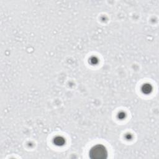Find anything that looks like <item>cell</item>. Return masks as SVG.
<instances>
[{
	"mask_svg": "<svg viewBox=\"0 0 159 159\" xmlns=\"http://www.w3.org/2000/svg\"><path fill=\"white\" fill-rule=\"evenodd\" d=\"M89 156L91 158L102 159L107 157V152L102 145H98L91 149Z\"/></svg>",
	"mask_w": 159,
	"mask_h": 159,
	"instance_id": "6da1fadb",
	"label": "cell"
}]
</instances>
